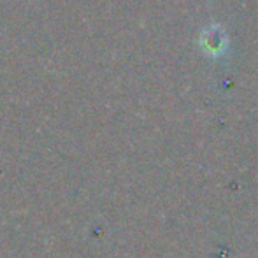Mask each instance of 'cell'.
I'll return each instance as SVG.
<instances>
[{
	"label": "cell",
	"instance_id": "cell-1",
	"mask_svg": "<svg viewBox=\"0 0 258 258\" xmlns=\"http://www.w3.org/2000/svg\"><path fill=\"white\" fill-rule=\"evenodd\" d=\"M201 46L209 56H221L228 46V39L218 25H211L202 32Z\"/></svg>",
	"mask_w": 258,
	"mask_h": 258
}]
</instances>
